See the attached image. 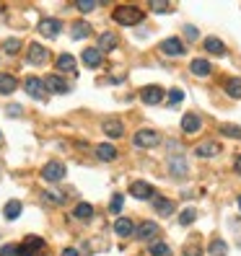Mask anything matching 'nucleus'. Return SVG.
Listing matches in <instances>:
<instances>
[{
	"instance_id": "1",
	"label": "nucleus",
	"mask_w": 241,
	"mask_h": 256,
	"mask_svg": "<svg viewBox=\"0 0 241 256\" xmlns=\"http://www.w3.org/2000/svg\"><path fill=\"white\" fill-rule=\"evenodd\" d=\"M112 18L120 23V26H137L143 18H145V13L137 5H117L114 8V13H112Z\"/></svg>"
},
{
	"instance_id": "2",
	"label": "nucleus",
	"mask_w": 241,
	"mask_h": 256,
	"mask_svg": "<svg viewBox=\"0 0 241 256\" xmlns=\"http://www.w3.org/2000/svg\"><path fill=\"white\" fill-rule=\"evenodd\" d=\"M161 143V135L156 130H137L132 135V145L140 148V150H148V148H156Z\"/></svg>"
},
{
	"instance_id": "3",
	"label": "nucleus",
	"mask_w": 241,
	"mask_h": 256,
	"mask_svg": "<svg viewBox=\"0 0 241 256\" xmlns=\"http://www.w3.org/2000/svg\"><path fill=\"white\" fill-rule=\"evenodd\" d=\"M65 173H67L65 163H60V160H50L47 166L42 168V179H44V181H50V184H55V181H62V179H65Z\"/></svg>"
},
{
	"instance_id": "4",
	"label": "nucleus",
	"mask_w": 241,
	"mask_h": 256,
	"mask_svg": "<svg viewBox=\"0 0 241 256\" xmlns=\"http://www.w3.org/2000/svg\"><path fill=\"white\" fill-rule=\"evenodd\" d=\"M166 99V93L161 86H143L140 88V101L148 103V106H156V103H161Z\"/></svg>"
},
{
	"instance_id": "5",
	"label": "nucleus",
	"mask_w": 241,
	"mask_h": 256,
	"mask_svg": "<svg viewBox=\"0 0 241 256\" xmlns=\"http://www.w3.org/2000/svg\"><path fill=\"white\" fill-rule=\"evenodd\" d=\"M24 91L29 93L31 99H37V101H44L47 99V91H44V83H42V78H26L24 80Z\"/></svg>"
},
{
	"instance_id": "6",
	"label": "nucleus",
	"mask_w": 241,
	"mask_h": 256,
	"mask_svg": "<svg viewBox=\"0 0 241 256\" xmlns=\"http://www.w3.org/2000/svg\"><path fill=\"white\" fill-rule=\"evenodd\" d=\"M42 83H44V91H47V93H57V96L70 91L67 80H62L60 75H47V78H42Z\"/></svg>"
},
{
	"instance_id": "7",
	"label": "nucleus",
	"mask_w": 241,
	"mask_h": 256,
	"mask_svg": "<svg viewBox=\"0 0 241 256\" xmlns=\"http://www.w3.org/2000/svg\"><path fill=\"white\" fill-rule=\"evenodd\" d=\"M50 60V50L47 47H42V44H29V65H44Z\"/></svg>"
},
{
	"instance_id": "8",
	"label": "nucleus",
	"mask_w": 241,
	"mask_h": 256,
	"mask_svg": "<svg viewBox=\"0 0 241 256\" xmlns=\"http://www.w3.org/2000/svg\"><path fill=\"white\" fill-rule=\"evenodd\" d=\"M130 194L135 197V200H153L156 189L148 181H135V184H130Z\"/></svg>"
},
{
	"instance_id": "9",
	"label": "nucleus",
	"mask_w": 241,
	"mask_h": 256,
	"mask_svg": "<svg viewBox=\"0 0 241 256\" xmlns=\"http://www.w3.org/2000/svg\"><path fill=\"white\" fill-rule=\"evenodd\" d=\"M60 31H62V23L57 21V18H42V21H39V34H42V37L55 39Z\"/></svg>"
},
{
	"instance_id": "10",
	"label": "nucleus",
	"mask_w": 241,
	"mask_h": 256,
	"mask_svg": "<svg viewBox=\"0 0 241 256\" xmlns=\"http://www.w3.org/2000/svg\"><path fill=\"white\" fill-rule=\"evenodd\" d=\"M181 130H184L187 135H197L202 130V119L194 111H187L184 116H181Z\"/></svg>"
},
{
	"instance_id": "11",
	"label": "nucleus",
	"mask_w": 241,
	"mask_h": 256,
	"mask_svg": "<svg viewBox=\"0 0 241 256\" xmlns=\"http://www.w3.org/2000/svg\"><path fill=\"white\" fill-rule=\"evenodd\" d=\"M161 52L169 54V57H179V54H184V44H181V39L177 37H169L161 42Z\"/></svg>"
},
{
	"instance_id": "12",
	"label": "nucleus",
	"mask_w": 241,
	"mask_h": 256,
	"mask_svg": "<svg viewBox=\"0 0 241 256\" xmlns=\"http://www.w3.org/2000/svg\"><path fill=\"white\" fill-rule=\"evenodd\" d=\"M80 60H83V65H86V67L94 70V67H99L101 62H104V54H101V52L96 50V47H86L83 54H80Z\"/></svg>"
},
{
	"instance_id": "13",
	"label": "nucleus",
	"mask_w": 241,
	"mask_h": 256,
	"mask_svg": "<svg viewBox=\"0 0 241 256\" xmlns=\"http://www.w3.org/2000/svg\"><path fill=\"white\" fill-rule=\"evenodd\" d=\"M221 153V143H215V140H208V143H200L194 148V155L197 158H215Z\"/></svg>"
},
{
	"instance_id": "14",
	"label": "nucleus",
	"mask_w": 241,
	"mask_h": 256,
	"mask_svg": "<svg viewBox=\"0 0 241 256\" xmlns=\"http://www.w3.org/2000/svg\"><path fill=\"white\" fill-rule=\"evenodd\" d=\"M156 233H158V223H153V220H145V223L137 225L135 238H137V241H151Z\"/></svg>"
},
{
	"instance_id": "15",
	"label": "nucleus",
	"mask_w": 241,
	"mask_h": 256,
	"mask_svg": "<svg viewBox=\"0 0 241 256\" xmlns=\"http://www.w3.org/2000/svg\"><path fill=\"white\" fill-rule=\"evenodd\" d=\"M169 173H171V176H181V179H184L187 176V173H189V166H187V160L184 158H169Z\"/></svg>"
},
{
	"instance_id": "16",
	"label": "nucleus",
	"mask_w": 241,
	"mask_h": 256,
	"mask_svg": "<svg viewBox=\"0 0 241 256\" xmlns=\"http://www.w3.org/2000/svg\"><path fill=\"white\" fill-rule=\"evenodd\" d=\"M153 209L161 217H169V215H174V202L166 200V197H153Z\"/></svg>"
},
{
	"instance_id": "17",
	"label": "nucleus",
	"mask_w": 241,
	"mask_h": 256,
	"mask_svg": "<svg viewBox=\"0 0 241 256\" xmlns=\"http://www.w3.org/2000/svg\"><path fill=\"white\" fill-rule=\"evenodd\" d=\"M101 130H104V135H107V137L120 140V137L124 135V124H122V122H117V119H109V122L101 124Z\"/></svg>"
},
{
	"instance_id": "18",
	"label": "nucleus",
	"mask_w": 241,
	"mask_h": 256,
	"mask_svg": "<svg viewBox=\"0 0 241 256\" xmlns=\"http://www.w3.org/2000/svg\"><path fill=\"white\" fill-rule=\"evenodd\" d=\"M96 50L104 54V52H112V50H117V34H112V31H104L99 37V47Z\"/></svg>"
},
{
	"instance_id": "19",
	"label": "nucleus",
	"mask_w": 241,
	"mask_h": 256,
	"mask_svg": "<svg viewBox=\"0 0 241 256\" xmlns=\"http://www.w3.org/2000/svg\"><path fill=\"white\" fill-rule=\"evenodd\" d=\"M55 65H57V70H60V73H75V70H78V67H75V57L67 54V52L57 57Z\"/></svg>"
},
{
	"instance_id": "20",
	"label": "nucleus",
	"mask_w": 241,
	"mask_h": 256,
	"mask_svg": "<svg viewBox=\"0 0 241 256\" xmlns=\"http://www.w3.org/2000/svg\"><path fill=\"white\" fill-rule=\"evenodd\" d=\"M70 34H73V39H88L91 37V23L88 21H75L73 23V29H70Z\"/></svg>"
},
{
	"instance_id": "21",
	"label": "nucleus",
	"mask_w": 241,
	"mask_h": 256,
	"mask_svg": "<svg viewBox=\"0 0 241 256\" xmlns=\"http://www.w3.org/2000/svg\"><path fill=\"white\" fill-rule=\"evenodd\" d=\"M114 233H117L120 238H127V236H132V233H135V228H132V220H127V217H120L117 223H114Z\"/></svg>"
},
{
	"instance_id": "22",
	"label": "nucleus",
	"mask_w": 241,
	"mask_h": 256,
	"mask_svg": "<svg viewBox=\"0 0 241 256\" xmlns=\"http://www.w3.org/2000/svg\"><path fill=\"white\" fill-rule=\"evenodd\" d=\"M16 88H18V80L13 75H10V73H0V93H5V96H8V93H13Z\"/></svg>"
},
{
	"instance_id": "23",
	"label": "nucleus",
	"mask_w": 241,
	"mask_h": 256,
	"mask_svg": "<svg viewBox=\"0 0 241 256\" xmlns=\"http://www.w3.org/2000/svg\"><path fill=\"white\" fill-rule=\"evenodd\" d=\"M96 155H99V160H114L117 158V148H114L112 143H101L96 148Z\"/></svg>"
},
{
	"instance_id": "24",
	"label": "nucleus",
	"mask_w": 241,
	"mask_h": 256,
	"mask_svg": "<svg viewBox=\"0 0 241 256\" xmlns=\"http://www.w3.org/2000/svg\"><path fill=\"white\" fill-rule=\"evenodd\" d=\"M205 50H208L210 54H226V44L218 37H208L205 39Z\"/></svg>"
},
{
	"instance_id": "25",
	"label": "nucleus",
	"mask_w": 241,
	"mask_h": 256,
	"mask_svg": "<svg viewBox=\"0 0 241 256\" xmlns=\"http://www.w3.org/2000/svg\"><path fill=\"white\" fill-rule=\"evenodd\" d=\"M148 254L151 256H171V246L164 241H153L151 246H148Z\"/></svg>"
},
{
	"instance_id": "26",
	"label": "nucleus",
	"mask_w": 241,
	"mask_h": 256,
	"mask_svg": "<svg viewBox=\"0 0 241 256\" xmlns=\"http://www.w3.org/2000/svg\"><path fill=\"white\" fill-rule=\"evenodd\" d=\"M21 209H24V207H21L18 200H10V202L3 207V215H5V220H16V217L21 215Z\"/></svg>"
},
{
	"instance_id": "27",
	"label": "nucleus",
	"mask_w": 241,
	"mask_h": 256,
	"mask_svg": "<svg viewBox=\"0 0 241 256\" xmlns=\"http://www.w3.org/2000/svg\"><path fill=\"white\" fill-rule=\"evenodd\" d=\"M189 70H192V73L194 75H210V62L208 60H200V57H197V60H192V65H189Z\"/></svg>"
},
{
	"instance_id": "28",
	"label": "nucleus",
	"mask_w": 241,
	"mask_h": 256,
	"mask_svg": "<svg viewBox=\"0 0 241 256\" xmlns=\"http://www.w3.org/2000/svg\"><path fill=\"white\" fill-rule=\"evenodd\" d=\"M181 101H184V91H181V88H171V91L166 93V103H169L171 109H177Z\"/></svg>"
},
{
	"instance_id": "29",
	"label": "nucleus",
	"mask_w": 241,
	"mask_h": 256,
	"mask_svg": "<svg viewBox=\"0 0 241 256\" xmlns=\"http://www.w3.org/2000/svg\"><path fill=\"white\" fill-rule=\"evenodd\" d=\"M73 215H75L78 220H88V217H94V207H91L88 202H80V205H75Z\"/></svg>"
},
{
	"instance_id": "30",
	"label": "nucleus",
	"mask_w": 241,
	"mask_h": 256,
	"mask_svg": "<svg viewBox=\"0 0 241 256\" xmlns=\"http://www.w3.org/2000/svg\"><path fill=\"white\" fill-rule=\"evenodd\" d=\"M226 93H228L231 99H241V78L226 80Z\"/></svg>"
},
{
	"instance_id": "31",
	"label": "nucleus",
	"mask_w": 241,
	"mask_h": 256,
	"mask_svg": "<svg viewBox=\"0 0 241 256\" xmlns=\"http://www.w3.org/2000/svg\"><path fill=\"white\" fill-rule=\"evenodd\" d=\"M226 254H228V243L221 241V238H215L210 243V256H226Z\"/></svg>"
},
{
	"instance_id": "32",
	"label": "nucleus",
	"mask_w": 241,
	"mask_h": 256,
	"mask_svg": "<svg viewBox=\"0 0 241 256\" xmlns=\"http://www.w3.org/2000/svg\"><path fill=\"white\" fill-rule=\"evenodd\" d=\"M194 220H197V209H194V207H187L184 212L179 215V225H192Z\"/></svg>"
},
{
	"instance_id": "33",
	"label": "nucleus",
	"mask_w": 241,
	"mask_h": 256,
	"mask_svg": "<svg viewBox=\"0 0 241 256\" xmlns=\"http://www.w3.org/2000/svg\"><path fill=\"white\" fill-rule=\"evenodd\" d=\"M24 246H29L34 254H37V251H42V249H44V238H39V236H29V238L24 241Z\"/></svg>"
},
{
	"instance_id": "34",
	"label": "nucleus",
	"mask_w": 241,
	"mask_h": 256,
	"mask_svg": "<svg viewBox=\"0 0 241 256\" xmlns=\"http://www.w3.org/2000/svg\"><path fill=\"white\" fill-rule=\"evenodd\" d=\"M122 205H124V197L122 194H114L112 197V205H109V212L112 215H120L122 212Z\"/></svg>"
},
{
	"instance_id": "35",
	"label": "nucleus",
	"mask_w": 241,
	"mask_h": 256,
	"mask_svg": "<svg viewBox=\"0 0 241 256\" xmlns=\"http://www.w3.org/2000/svg\"><path fill=\"white\" fill-rule=\"evenodd\" d=\"M221 135L241 140V127H236V124H223V127H221Z\"/></svg>"
},
{
	"instance_id": "36",
	"label": "nucleus",
	"mask_w": 241,
	"mask_h": 256,
	"mask_svg": "<svg viewBox=\"0 0 241 256\" xmlns=\"http://www.w3.org/2000/svg\"><path fill=\"white\" fill-rule=\"evenodd\" d=\"M3 50H5V54H16L21 50V39H5Z\"/></svg>"
},
{
	"instance_id": "37",
	"label": "nucleus",
	"mask_w": 241,
	"mask_h": 256,
	"mask_svg": "<svg viewBox=\"0 0 241 256\" xmlns=\"http://www.w3.org/2000/svg\"><path fill=\"white\" fill-rule=\"evenodd\" d=\"M75 8L80 10V13H91V10L96 8V3H91V0H80V3H75Z\"/></svg>"
},
{
	"instance_id": "38",
	"label": "nucleus",
	"mask_w": 241,
	"mask_h": 256,
	"mask_svg": "<svg viewBox=\"0 0 241 256\" xmlns=\"http://www.w3.org/2000/svg\"><path fill=\"white\" fill-rule=\"evenodd\" d=\"M184 256H202V249L197 246V243H187V249H184Z\"/></svg>"
},
{
	"instance_id": "39",
	"label": "nucleus",
	"mask_w": 241,
	"mask_h": 256,
	"mask_svg": "<svg viewBox=\"0 0 241 256\" xmlns=\"http://www.w3.org/2000/svg\"><path fill=\"white\" fill-rule=\"evenodd\" d=\"M151 10H156V13H169L171 5L169 3H151Z\"/></svg>"
},
{
	"instance_id": "40",
	"label": "nucleus",
	"mask_w": 241,
	"mask_h": 256,
	"mask_svg": "<svg viewBox=\"0 0 241 256\" xmlns=\"http://www.w3.org/2000/svg\"><path fill=\"white\" fill-rule=\"evenodd\" d=\"M0 256H16V246L13 243H5V246L0 249Z\"/></svg>"
},
{
	"instance_id": "41",
	"label": "nucleus",
	"mask_w": 241,
	"mask_h": 256,
	"mask_svg": "<svg viewBox=\"0 0 241 256\" xmlns=\"http://www.w3.org/2000/svg\"><path fill=\"white\" fill-rule=\"evenodd\" d=\"M16 256H34V251H31L29 246H24V243H21V246H16Z\"/></svg>"
},
{
	"instance_id": "42",
	"label": "nucleus",
	"mask_w": 241,
	"mask_h": 256,
	"mask_svg": "<svg viewBox=\"0 0 241 256\" xmlns=\"http://www.w3.org/2000/svg\"><path fill=\"white\" fill-rule=\"evenodd\" d=\"M184 34H187L189 39H197V37H200V34H197V29H194V26H187V29H184Z\"/></svg>"
},
{
	"instance_id": "43",
	"label": "nucleus",
	"mask_w": 241,
	"mask_h": 256,
	"mask_svg": "<svg viewBox=\"0 0 241 256\" xmlns=\"http://www.w3.org/2000/svg\"><path fill=\"white\" fill-rule=\"evenodd\" d=\"M5 111H8L10 116H18V114H21V106H18V103H13V106H8Z\"/></svg>"
},
{
	"instance_id": "44",
	"label": "nucleus",
	"mask_w": 241,
	"mask_h": 256,
	"mask_svg": "<svg viewBox=\"0 0 241 256\" xmlns=\"http://www.w3.org/2000/svg\"><path fill=\"white\" fill-rule=\"evenodd\" d=\"M62 256H80V254H78L75 249H65V251H62Z\"/></svg>"
},
{
	"instance_id": "45",
	"label": "nucleus",
	"mask_w": 241,
	"mask_h": 256,
	"mask_svg": "<svg viewBox=\"0 0 241 256\" xmlns=\"http://www.w3.org/2000/svg\"><path fill=\"white\" fill-rule=\"evenodd\" d=\"M234 168H236V173H239V176H241V155L236 158V166H234Z\"/></svg>"
},
{
	"instance_id": "46",
	"label": "nucleus",
	"mask_w": 241,
	"mask_h": 256,
	"mask_svg": "<svg viewBox=\"0 0 241 256\" xmlns=\"http://www.w3.org/2000/svg\"><path fill=\"white\" fill-rule=\"evenodd\" d=\"M236 205H239V209H241V197H239V200H236Z\"/></svg>"
}]
</instances>
